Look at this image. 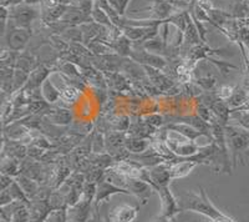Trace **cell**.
Instances as JSON below:
<instances>
[{"instance_id":"cell-1","label":"cell","mask_w":249,"mask_h":222,"mask_svg":"<svg viewBox=\"0 0 249 222\" xmlns=\"http://www.w3.org/2000/svg\"><path fill=\"white\" fill-rule=\"evenodd\" d=\"M179 204L182 211H193L201 214L211 220V222H218L228 217V215L223 214L219 208L213 205L203 187H199V192H193V191L186 192Z\"/></svg>"},{"instance_id":"cell-2","label":"cell","mask_w":249,"mask_h":222,"mask_svg":"<svg viewBox=\"0 0 249 222\" xmlns=\"http://www.w3.org/2000/svg\"><path fill=\"white\" fill-rule=\"evenodd\" d=\"M226 140L228 150L232 155L233 167L244 164L247 151L249 148V130L243 126H226Z\"/></svg>"},{"instance_id":"cell-3","label":"cell","mask_w":249,"mask_h":222,"mask_svg":"<svg viewBox=\"0 0 249 222\" xmlns=\"http://www.w3.org/2000/svg\"><path fill=\"white\" fill-rule=\"evenodd\" d=\"M164 141L173 154L181 159H188V157L195 156L201 148V146L197 145L195 141H191L176 131H167Z\"/></svg>"},{"instance_id":"cell-4","label":"cell","mask_w":249,"mask_h":222,"mask_svg":"<svg viewBox=\"0 0 249 222\" xmlns=\"http://www.w3.org/2000/svg\"><path fill=\"white\" fill-rule=\"evenodd\" d=\"M3 37L5 40L6 49L15 53H21L25 50L30 41V37H33V29L19 28L9 21L5 34Z\"/></svg>"},{"instance_id":"cell-5","label":"cell","mask_w":249,"mask_h":222,"mask_svg":"<svg viewBox=\"0 0 249 222\" xmlns=\"http://www.w3.org/2000/svg\"><path fill=\"white\" fill-rule=\"evenodd\" d=\"M40 12L36 5H29L25 3L20 4V5L9 8V21L19 28L31 29V24L41 18Z\"/></svg>"},{"instance_id":"cell-6","label":"cell","mask_w":249,"mask_h":222,"mask_svg":"<svg viewBox=\"0 0 249 222\" xmlns=\"http://www.w3.org/2000/svg\"><path fill=\"white\" fill-rule=\"evenodd\" d=\"M156 192L159 194L160 200H161V215L162 216L175 219L179 212H182L181 204L175 195L172 194L170 186L156 188Z\"/></svg>"},{"instance_id":"cell-7","label":"cell","mask_w":249,"mask_h":222,"mask_svg":"<svg viewBox=\"0 0 249 222\" xmlns=\"http://www.w3.org/2000/svg\"><path fill=\"white\" fill-rule=\"evenodd\" d=\"M124 188L136 197L141 205H146L150 197L155 192V188L147 181L141 179H130V177H126V180H124Z\"/></svg>"},{"instance_id":"cell-8","label":"cell","mask_w":249,"mask_h":222,"mask_svg":"<svg viewBox=\"0 0 249 222\" xmlns=\"http://www.w3.org/2000/svg\"><path fill=\"white\" fill-rule=\"evenodd\" d=\"M124 194V195H131L127 190L119 187V186L113 185L112 183L104 179V176L100 179L96 186V195H95V200H93V207L99 208L104 203H106L107 200H110L113 195Z\"/></svg>"},{"instance_id":"cell-9","label":"cell","mask_w":249,"mask_h":222,"mask_svg":"<svg viewBox=\"0 0 249 222\" xmlns=\"http://www.w3.org/2000/svg\"><path fill=\"white\" fill-rule=\"evenodd\" d=\"M148 179H150V185L153 188L164 187V186H170L171 181H173L171 176V170L168 163H162L159 165L152 166L147 168Z\"/></svg>"},{"instance_id":"cell-10","label":"cell","mask_w":249,"mask_h":222,"mask_svg":"<svg viewBox=\"0 0 249 222\" xmlns=\"http://www.w3.org/2000/svg\"><path fill=\"white\" fill-rule=\"evenodd\" d=\"M130 57L133 61H136V63L143 64L144 66H151V68L159 69V70H162V69H164L166 65H167V61L163 57L157 54L146 52L143 48L132 50L130 54Z\"/></svg>"},{"instance_id":"cell-11","label":"cell","mask_w":249,"mask_h":222,"mask_svg":"<svg viewBox=\"0 0 249 222\" xmlns=\"http://www.w3.org/2000/svg\"><path fill=\"white\" fill-rule=\"evenodd\" d=\"M10 211H6L1 208V217L9 220L12 222H30L31 214H30V206L23 203H15L5 206Z\"/></svg>"},{"instance_id":"cell-12","label":"cell","mask_w":249,"mask_h":222,"mask_svg":"<svg viewBox=\"0 0 249 222\" xmlns=\"http://www.w3.org/2000/svg\"><path fill=\"white\" fill-rule=\"evenodd\" d=\"M50 73V66H48L46 64H39V65L30 73L28 81H26L25 86H24V89L21 92H31V90L40 89L44 81H45L46 79H49Z\"/></svg>"},{"instance_id":"cell-13","label":"cell","mask_w":249,"mask_h":222,"mask_svg":"<svg viewBox=\"0 0 249 222\" xmlns=\"http://www.w3.org/2000/svg\"><path fill=\"white\" fill-rule=\"evenodd\" d=\"M137 215H139L137 206L122 204V205H119L113 208L107 215V217L111 222H133L137 219Z\"/></svg>"},{"instance_id":"cell-14","label":"cell","mask_w":249,"mask_h":222,"mask_svg":"<svg viewBox=\"0 0 249 222\" xmlns=\"http://www.w3.org/2000/svg\"><path fill=\"white\" fill-rule=\"evenodd\" d=\"M171 170V176L172 180L183 179V177L188 176V175L195 170L197 164L191 161L188 159H181V157H176L171 163H168Z\"/></svg>"},{"instance_id":"cell-15","label":"cell","mask_w":249,"mask_h":222,"mask_svg":"<svg viewBox=\"0 0 249 222\" xmlns=\"http://www.w3.org/2000/svg\"><path fill=\"white\" fill-rule=\"evenodd\" d=\"M60 21L68 24V25L80 26L82 25V24L92 21V18L86 15L85 13L82 12L81 9L79 8V6L72 5V4H71V5H69L68 10H66V13L64 14V17L61 18Z\"/></svg>"},{"instance_id":"cell-16","label":"cell","mask_w":249,"mask_h":222,"mask_svg":"<svg viewBox=\"0 0 249 222\" xmlns=\"http://www.w3.org/2000/svg\"><path fill=\"white\" fill-rule=\"evenodd\" d=\"M45 115L48 117V120L51 124H55V125H61L66 126L70 125L71 121H72V114L71 111L68 109L62 108H54L51 110H45Z\"/></svg>"},{"instance_id":"cell-17","label":"cell","mask_w":249,"mask_h":222,"mask_svg":"<svg viewBox=\"0 0 249 222\" xmlns=\"http://www.w3.org/2000/svg\"><path fill=\"white\" fill-rule=\"evenodd\" d=\"M167 130L176 131V132H178L179 135L187 137V139L191 140V141H195V143H196V140L198 139V137L207 136V135L203 134L202 131H198L197 129L193 128V126L188 125V124L186 123H182V121L181 123L170 124V125L167 126ZM207 137H210V136H207ZM210 139H212V137H210Z\"/></svg>"},{"instance_id":"cell-18","label":"cell","mask_w":249,"mask_h":222,"mask_svg":"<svg viewBox=\"0 0 249 222\" xmlns=\"http://www.w3.org/2000/svg\"><path fill=\"white\" fill-rule=\"evenodd\" d=\"M15 180H17L18 184L21 186V188L24 190L26 196L30 199V201L36 199V196L40 192V188H41L40 187V184L37 183L36 180L31 179V177L26 176V175H23V174H20L19 176L15 177Z\"/></svg>"},{"instance_id":"cell-19","label":"cell","mask_w":249,"mask_h":222,"mask_svg":"<svg viewBox=\"0 0 249 222\" xmlns=\"http://www.w3.org/2000/svg\"><path fill=\"white\" fill-rule=\"evenodd\" d=\"M151 143L147 139H141V137L130 136L124 141V148L133 155L144 154L146 151L150 150Z\"/></svg>"},{"instance_id":"cell-20","label":"cell","mask_w":249,"mask_h":222,"mask_svg":"<svg viewBox=\"0 0 249 222\" xmlns=\"http://www.w3.org/2000/svg\"><path fill=\"white\" fill-rule=\"evenodd\" d=\"M40 90H41L43 99L45 100L48 104H55L56 101H59V100L61 99V92H60V89L54 85V83L51 81L50 77L44 81L41 88H40Z\"/></svg>"},{"instance_id":"cell-21","label":"cell","mask_w":249,"mask_h":222,"mask_svg":"<svg viewBox=\"0 0 249 222\" xmlns=\"http://www.w3.org/2000/svg\"><path fill=\"white\" fill-rule=\"evenodd\" d=\"M126 139H127V137L124 136V132H120V131L110 132L105 139L106 148L113 151V152L116 154L117 151L124 148V141H126Z\"/></svg>"},{"instance_id":"cell-22","label":"cell","mask_w":249,"mask_h":222,"mask_svg":"<svg viewBox=\"0 0 249 222\" xmlns=\"http://www.w3.org/2000/svg\"><path fill=\"white\" fill-rule=\"evenodd\" d=\"M91 18H92V20L95 21V23L100 24V25H102V26H105V28L119 29L113 25V23L111 21L110 17L107 15V13H106L105 10H104V9L99 5V4H96V1H95V8H93ZM120 30H121V29H120Z\"/></svg>"},{"instance_id":"cell-23","label":"cell","mask_w":249,"mask_h":222,"mask_svg":"<svg viewBox=\"0 0 249 222\" xmlns=\"http://www.w3.org/2000/svg\"><path fill=\"white\" fill-rule=\"evenodd\" d=\"M1 174L9 175L12 177H17L21 174V165H20V161L17 159H13V157H9L5 159L3 157V163H1Z\"/></svg>"},{"instance_id":"cell-24","label":"cell","mask_w":249,"mask_h":222,"mask_svg":"<svg viewBox=\"0 0 249 222\" xmlns=\"http://www.w3.org/2000/svg\"><path fill=\"white\" fill-rule=\"evenodd\" d=\"M248 100V92H247L244 89L237 86V88L234 89V92H233L232 96H231L230 99H228V101H227V104H228L230 108L239 109L242 108Z\"/></svg>"},{"instance_id":"cell-25","label":"cell","mask_w":249,"mask_h":222,"mask_svg":"<svg viewBox=\"0 0 249 222\" xmlns=\"http://www.w3.org/2000/svg\"><path fill=\"white\" fill-rule=\"evenodd\" d=\"M60 92H61V99L60 100H62V101H65V103L68 104L75 103V101L79 99V95H80L79 89L70 85V84H66L64 88L60 89Z\"/></svg>"},{"instance_id":"cell-26","label":"cell","mask_w":249,"mask_h":222,"mask_svg":"<svg viewBox=\"0 0 249 222\" xmlns=\"http://www.w3.org/2000/svg\"><path fill=\"white\" fill-rule=\"evenodd\" d=\"M197 84H198L203 90H212L215 85V79L208 75V76H203L201 77V79L197 80Z\"/></svg>"},{"instance_id":"cell-27","label":"cell","mask_w":249,"mask_h":222,"mask_svg":"<svg viewBox=\"0 0 249 222\" xmlns=\"http://www.w3.org/2000/svg\"><path fill=\"white\" fill-rule=\"evenodd\" d=\"M234 86H230V85H223L221 88L218 89L217 96L219 97L221 100H228L234 92Z\"/></svg>"},{"instance_id":"cell-28","label":"cell","mask_w":249,"mask_h":222,"mask_svg":"<svg viewBox=\"0 0 249 222\" xmlns=\"http://www.w3.org/2000/svg\"><path fill=\"white\" fill-rule=\"evenodd\" d=\"M144 123L147 124V125L152 126V128L157 129L163 124V119H162V116H160V115L152 114L144 117Z\"/></svg>"},{"instance_id":"cell-29","label":"cell","mask_w":249,"mask_h":222,"mask_svg":"<svg viewBox=\"0 0 249 222\" xmlns=\"http://www.w3.org/2000/svg\"><path fill=\"white\" fill-rule=\"evenodd\" d=\"M13 203H15V201L12 197V195L9 194V191L1 190V196H0V205H1V207H5V206L10 205Z\"/></svg>"},{"instance_id":"cell-30","label":"cell","mask_w":249,"mask_h":222,"mask_svg":"<svg viewBox=\"0 0 249 222\" xmlns=\"http://www.w3.org/2000/svg\"><path fill=\"white\" fill-rule=\"evenodd\" d=\"M43 6L54 5H71V0H41Z\"/></svg>"},{"instance_id":"cell-31","label":"cell","mask_w":249,"mask_h":222,"mask_svg":"<svg viewBox=\"0 0 249 222\" xmlns=\"http://www.w3.org/2000/svg\"><path fill=\"white\" fill-rule=\"evenodd\" d=\"M0 180H1V181H0V184H1V190H6V188H9V186L12 185V184L15 181L12 176L4 175V174H1V179Z\"/></svg>"},{"instance_id":"cell-32","label":"cell","mask_w":249,"mask_h":222,"mask_svg":"<svg viewBox=\"0 0 249 222\" xmlns=\"http://www.w3.org/2000/svg\"><path fill=\"white\" fill-rule=\"evenodd\" d=\"M25 3V0H1V6L5 8H13V6L20 5Z\"/></svg>"},{"instance_id":"cell-33","label":"cell","mask_w":249,"mask_h":222,"mask_svg":"<svg viewBox=\"0 0 249 222\" xmlns=\"http://www.w3.org/2000/svg\"><path fill=\"white\" fill-rule=\"evenodd\" d=\"M89 222H106V221H104V220H102L101 217H100L99 208L93 207L92 208V212H91V216H90V220H89Z\"/></svg>"},{"instance_id":"cell-34","label":"cell","mask_w":249,"mask_h":222,"mask_svg":"<svg viewBox=\"0 0 249 222\" xmlns=\"http://www.w3.org/2000/svg\"><path fill=\"white\" fill-rule=\"evenodd\" d=\"M173 220L175 219H170V217H166V216H162V215H160L157 219L155 220L153 222H173Z\"/></svg>"},{"instance_id":"cell-35","label":"cell","mask_w":249,"mask_h":222,"mask_svg":"<svg viewBox=\"0 0 249 222\" xmlns=\"http://www.w3.org/2000/svg\"><path fill=\"white\" fill-rule=\"evenodd\" d=\"M40 3L41 0H25V4H29V5H37Z\"/></svg>"},{"instance_id":"cell-36","label":"cell","mask_w":249,"mask_h":222,"mask_svg":"<svg viewBox=\"0 0 249 222\" xmlns=\"http://www.w3.org/2000/svg\"><path fill=\"white\" fill-rule=\"evenodd\" d=\"M105 221H106V222H111V221H110V219H108V217H107V216H106V217H105Z\"/></svg>"},{"instance_id":"cell-37","label":"cell","mask_w":249,"mask_h":222,"mask_svg":"<svg viewBox=\"0 0 249 222\" xmlns=\"http://www.w3.org/2000/svg\"><path fill=\"white\" fill-rule=\"evenodd\" d=\"M248 48H249V46H248Z\"/></svg>"}]
</instances>
